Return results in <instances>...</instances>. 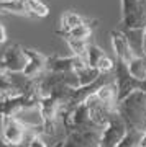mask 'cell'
I'll return each mask as SVG.
<instances>
[{"label": "cell", "mask_w": 146, "mask_h": 147, "mask_svg": "<svg viewBox=\"0 0 146 147\" xmlns=\"http://www.w3.org/2000/svg\"><path fill=\"white\" fill-rule=\"evenodd\" d=\"M117 110L125 118L128 127L146 131V92L136 90L117 103Z\"/></svg>", "instance_id": "obj_1"}, {"label": "cell", "mask_w": 146, "mask_h": 147, "mask_svg": "<svg viewBox=\"0 0 146 147\" xmlns=\"http://www.w3.org/2000/svg\"><path fill=\"white\" fill-rule=\"evenodd\" d=\"M2 134L8 142L26 144L33 136L44 134V127H43V123L28 124L25 121H21L18 116H2Z\"/></svg>", "instance_id": "obj_2"}, {"label": "cell", "mask_w": 146, "mask_h": 147, "mask_svg": "<svg viewBox=\"0 0 146 147\" xmlns=\"http://www.w3.org/2000/svg\"><path fill=\"white\" fill-rule=\"evenodd\" d=\"M38 111L41 116V123L44 127V134L46 136L54 137L59 127V121H63V116L66 113V106L63 101L57 100L53 95H44L38 103Z\"/></svg>", "instance_id": "obj_3"}, {"label": "cell", "mask_w": 146, "mask_h": 147, "mask_svg": "<svg viewBox=\"0 0 146 147\" xmlns=\"http://www.w3.org/2000/svg\"><path fill=\"white\" fill-rule=\"evenodd\" d=\"M126 132H128V124H126L125 118L120 115V111L115 108L110 113L108 119H107L104 129L100 132L99 146L100 147H117L125 139Z\"/></svg>", "instance_id": "obj_4"}, {"label": "cell", "mask_w": 146, "mask_h": 147, "mask_svg": "<svg viewBox=\"0 0 146 147\" xmlns=\"http://www.w3.org/2000/svg\"><path fill=\"white\" fill-rule=\"evenodd\" d=\"M120 25L123 31L146 28V0H121Z\"/></svg>", "instance_id": "obj_5"}, {"label": "cell", "mask_w": 146, "mask_h": 147, "mask_svg": "<svg viewBox=\"0 0 146 147\" xmlns=\"http://www.w3.org/2000/svg\"><path fill=\"white\" fill-rule=\"evenodd\" d=\"M43 95L40 92H26L13 95L0 100V115L2 116H18L21 111L38 108V103Z\"/></svg>", "instance_id": "obj_6"}, {"label": "cell", "mask_w": 146, "mask_h": 147, "mask_svg": "<svg viewBox=\"0 0 146 147\" xmlns=\"http://www.w3.org/2000/svg\"><path fill=\"white\" fill-rule=\"evenodd\" d=\"M113 74H115V84H117V103L121 101L130 93L136 92V90H141V82L143 80L131 75L130 69H128V64L121 62V61H117Z\"/></svg>", "instance_id": "obj_7"}, {"label": "cell", "mask_w": 146, "mask_h": 147, "mask_svg": "<svg viewBox=\"0 0 146 147\" xmlns=\"http://www.w3.org/2000/svg\"><path fill=\"white\" fill-rule=\"evenodd\" d=\"M102 129H85V131L66 132L63 147H100L99 139Z\"/></svg>", "instance_id": "obj_8"}, {"label": "cell", "mask_w": 146, "mask_h": 147, "mask_svg": "<svg viewBox=\"0 0 146 147\" xmlns=\"http://www.w3.org/2000/svg\"><path fill=\"white\" fill-rule=\"evenodd\" d=\"M3 67L10 72H23L28 64V57H26L25 47L21 44H12L3 51V54L0 56Z\"/></svg>", "instance_id": "obj_9"}, {"label": "cell", "mask_w": 146, "mask_h": 147, "mask_svg": "<svg viewBox=\"0 0 146 147\" xmlns=\"http://www.w3.org/2000/svg\"><path fill=\"white\" fill-rule=\"evenodd\" d=\"M110 39H112V47H113V53L117 56V61L130 64L131 59L135 57L136 54L133 51V47H131L126 33L123 30H112L110 31Z\"/></svg>", "instance_id": "obj_10"}, {"label": "cell", "mask_w": 146, "mask_h": 147, "mask_svg": "<svg viewBox=\"0 0 146 147\" xmlns=\"http://www.w3.org/2000/svg\"><path fill=\"white\" fill-rule=\"evenodd\" d=\"M25 53H26V57H28V64H26L23 74H25L26 77L38 79V77H41L43 74L48 72L49 56L40 53L36 49H31V47H25Z\"/></svg>", "instance_id": "obj_11"}, {"label": "cell", "mask_w": 146, "mask_h": 147, "mask_svg": "<svg viewBox=\"0 0 146 147\" xmlns=\"http://www.w3.org/2000/svg\"><path fill=\"white\" fill-rule=\"evenodd\" d=\"M87 61L71 56V57H61V56H51L48 62V70L49 72H77L81 69L87 67Z\"/></svg>", "instance_id": "obj_12"}, {"label": "cell", "mask_w": 146, "mask_h": 147, "mask_svg": "<svg viewBox=\"0 0 146 147\" xmlns=\"http://www.w3.org/2000/svg\"><path fill=\"white\" fill-rule=\"evenodd\" d=\"M95 26H97V20H89V18H85L81 25H77L76 28H72L71 31H59V30H57L56 34L61 36V38L63 36H71V38H76V39L89 41V38L92 36Z\"/></svg>", "instance_id": "obj_13"}, {"label": "cell", "mask_w": 146, "mask_h": 147, "mask_svg": "<svg viewBox=\"0 0 146 147\" xmlns=\"http://www.w3.org/2000/svg\"><path fill=\"white\" fill-rule=\"evenodd\" d=\"M95 96L100 101H104L105 105L117 108V84H115V79L105 82L104 85H100L97 92H95Z\"/></svg>", "instance_id": "obj_14"}, {"label": "cell", "mask_w": 146, "mask_h": 147, "mask_svg": "<svg viewBox=\"0 0 146 147\" xmlns=\"http://www.w3.org/2000/svg\"><path fill=\"white\" fill-rule=\"evenodd\" d=\"M63 39L68 42L69 49L72 51L74 56L87 61V56H89V41H84V39H76V38H71V36H63ZM89 64V62H87Z\"/></svg>", "instance_id": "obj_15"}, {"label": "cell", "mask_w": 146, "mask_h": 147, "mask_svg": "<svg viewBox=\"0 0 146 147\" xmlns=\"http://www.w3.org/2000/svg\"><path fill=\"white\" fill-rule=\"evenodd\" d=\"M85 20L84 16H81L76 11H66L63 16H61V25H59V31H71L72 28H76L77 25H81L82 21Z\"/></svg>", "instance_id": "obj_16"}, {"label": "cell", "mask_w": 146, "mask_h": 147, "mask_svg": "<svg viewBox=\"0 0 146 147\" xmlns=\"http://www.w3.org/2000/svg\"><path fill=\"white\" fill-rule=\"evenodd\" d=\"M128 69L133 77L140 80H145L146 79V56H135L131 59V62L128 64Z\"/></svg>", "instance_id": "obj_17"}, {"label": "cell", "mask_w": 146, "mask_h": 147, "mask_svg": "<svg viewBox=\"0 0 146 147\" xmlns=\"http://www.w3.org/2000/svg\"><path fill=\"white\" fill-rule=\"evenodd\" d=\"M26 5H28V10H30L31 16H35V18H44V16L49 15V8L41 0H28Z\"/></svg>", "instance_id": "obj_18"}, {"label": "cell", "mask_w": 146, "mask_h": 147, "mask_svg": "<svg viewBox=\"0 0 146 147\" xmlns=\"http://www.w3.org/2000/svg\"><path fill=\"white\" fill-rule=\"evenodd\" d=\"M141 136H143V131H138V129L128 127V132H126L125 139H123L117 147H138Z\"/></svg>", "instance_id": "obj_19"}, {"label": "cell", "mask_w": 146, "mask_h": 147, "mask_svg": "<svg viewBox=\"0 0 146 147\" xmlns=\"http://www.w3.org/2000/svg\"><path fill=\"white\" fill-rule=\"evenodd\" d=\"M104 56H107L104 49L99 47L97 44H92V42H90V44H89V56H87V62H89L90 67H95L97 62H99Z\"/></svg>", "instance_id": "obj_20"}, {"label": "cell", "mask_w": 146, "mask_h": 147, "mask_svg": "<svg viewBox=\"0 0 146 147\" xmlns=\"http://www.w3.org/2000/svg\"><path fill=\"white\" fill-rule=\"evenodd\" d=\"M115 65H117V62H113L108 56H104V57L97 62L95 69H99L102 74H110V72H113L115 70Z\"/></svg>", "instance_id": "obj_21"}, {"label": "cell", "mask_w": 146, "mask_h": 147, "mask_svg": "<svg viewBox=\"0 0 146 147\" xmlns=\"http://www.w3.org/2000/svg\"><path fill=\"white\" fill-rule=\"evenodd\" d=\"M43 134H36V136H33L30 141L25 144V147H49L48 146V142L43 139Z\"/></svg>", "instance_id": "obj_22"}, {"label": "cell", "mask_w": 146, "mask_h": 147, "mask_svg": "<svg viewBox=\"0 0 146 147\" xmlns=\"http://www.w3.org/2000/svg\"><path fill=\"white\" fill-rule=\"evenodd\" d=\"M0 147H25V144H13L3 137V134H2V116H0Z\"/></svg>", "instance_id": "obj_23"}, {"label": "cell", "mask_w": 146, "mask_h": 147, "mask_svg": "<svg viewBox=\"0 0 146 147\" xmlns=\"http://www.w3.org/2000/svg\"><path fill=\"white\" fill-rule=\"evenodd\" d=\"M5 41H7V31H5V28L0 25V44H3Z\"/></svg>", "instance_id": "obj_24"}, {"label": "cell", "mask_w": 146, "mask_h": 147, "mask_svg": "<svg viewBox=\"0 0 146 147\" xmlns=\"http://www.w3.org/2000/svg\"><path fill=\"white\" fill-rule=\"evenodd\" d=\"M138 147H146V131L143 132V136H141V139H140V144H138Z\"/></svg>", "instance_id": "obj_25"}, {"label": "cell", "mask_w": 146, "mask_h": 147, "mask_svg": "<svg viewBox=\"0 0 146 147\" xmlns=\"http://www.w3.org/2000/svg\"><path fill=\"white\" fill-rule=\"evenodd\" d=\"M141 92H146V79L141 82Z\"/></svg>", "instance_id": "obj_26"}, {"label": "cell", "mask_w": 146, "mask_h": 147, "mask_svg": "<svg viewBox=\"0 0 146 147\" xmlns=\"http://www.w3.org/2000/svg\"><path fill=\"white\" fill-rule=\"evenodd\" d=\"M63 141H64V139H63ZM63 141H57V142H56V144H54L53 147H63Z\"/></svg>", "instance_id": "obj_27"}]
</instances>
